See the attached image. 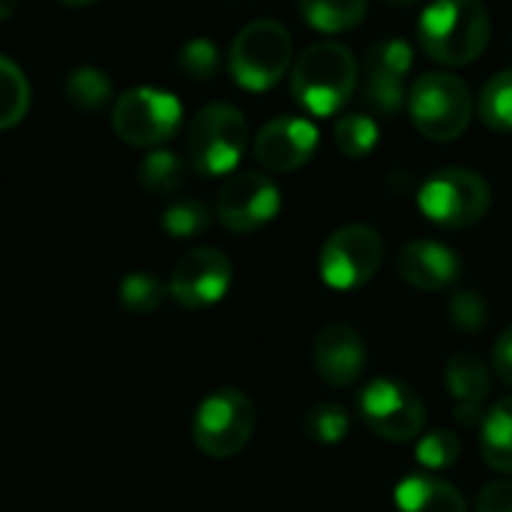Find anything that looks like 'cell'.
<instances>
[{
    "instance_id": "8992f818",
    "label": "cell",
    "mask_w": 512,
    "mask_h": 512,
    "mask_svg": "<svg viewBox=\"0 0 512 512\" xmlns=\"http://www.w3.org/2000/svg\"><path fill=\"white\" fill-rule=\"evenodd\" d=\"M249 144L246 117L225 102L204 105L189 126V162L204 177L231 174Z\"/></svg>"
},
{
    "instance_id": "ac0fdd59",
    "label": "cell",
    "mask_w": 512,
    "mask_h": 512,
    "mask_svg": "<svg viewBox=\"0 0 512 512\" xmlns=\"http://www.w3.org/2000/svg\"><path fill=\"white\" fill-rule=\"evenodd\" d=\"M393 501L399 512H468L465 495L435 474H411L399 480Z\"/></svg>"
},
{
    "instance_id": "5bb4252c",
    "label": "cell",
    "mask_w": 512,
    "mask_h": 512,
    "mask_svg": "<svg viewBox=\"0 0 512 512\" xmlns=\"http://www.w3.org/2000/svg\"><path fill=\"white\" fill-rule=\"evenodd\" d=\"M312 363H315V372L324 384L351 387L366 372V345L351 324L336 321V324H327L315 336Z\"/></svg>"
},
{
    "instance_id": "ba28073f",
    "label": "cell",
    "mask_w": 512,
    "mask_h": 512,
    "mask_svg": "<svg viewBox=\"0 0 512 512\" xmlns=\"http://www.w3.org/2000/svg\"><path fill=\"white\" fill-rule=\"evenodd\" d=\"M384 264V240L372 225H342L327 237L318 255V273L333 291L363 288Z\"/></svg>"
},
{
    "instance_id": "7402d4cb",
    "label": "cell",
    "mask_w": 512,
    "mask_h": 512,
    "mask_svg": "<svg viewBox=\"0 0 512 512\" xmlns=\"http://www.w3.org/2000/svg\"><path fill=\"white\" fill-rule=\"evenodd\" d=\"M30 108L27 75L6 57H0V129H9L24 120Z\"/></svg>"
},
{
    "instance_id": "ffe728a7",
    "label": "cell",
    "mask_w": 512,
    "mask_h": 512,
    "mask_svg": "<svg viewBox=\"0 0 512 512\" xmlns=\"http://www.w3.org/2000/svg\"><path fill=\"white\" fill-rule=\"evenodd\" d=\"M300 12L309 27L321 33L354 30L366 18V0H300Z\"/></svg>"
},
{
    "instance_id": "9c48e42d",
    "label": "cell",
    "mask_w": 512,
    "mask_h": 512,
    "mask_svg": "<svg viewBox=\"0 0 512 512\" xmlns=\"http://www.w3.org/2000/svg\"><path fill=\"white\" fill-rule=\"evenodd\" d=\"M357 414L369 432L384 441L405 444L420 438L426 426L423 399L396 378H375L357 393Z\"/></svg>"
},
{
    "instance_id": "7a4b0ae2",
    "label": "cell",
    "mask_w": 512,
    "mask_h": 512,
    "mask_svg": "<svg viewBox=\"0 0 512 512\" xmlns=\"http://www.w3.org/2000/svg\"><path fill=\"white\" fill-rule=\"evenodd\" d=\"M357 90V60L339 42L309 45L291 72L294 99L315 117H330L345 108Z\"/></svg>"
},
{
    "instance_id": "2e32d148",
    "label": "cell",
    "mask_w": 512,
    "mask_h": 512,
    "mask_svg": "<svg viewBox=\"0 0 512 512\" xmlns=\"http://www.w3.org/2000/svg\"><path fill=\"white\" fill-rule=\"evenodd\" d=\"M399 276L420 291H444L459 282L462 261L459 255L438 240H411L396 255Z\"/></svg>"
},
{
    "instance_id": "4dcf8cb0",
    "label": "cell",
    "mask_w": 512,
    "mask_h": 512,
    "mask_svg": "<svg viewBox=\"0 0 512 512\" xmlns=\"http://www.w3.org/2000/svg\"><path fill=\"white\" fill-rule=\"evenodd\" d=\"M177 63H180L183 75H189L195 81H207L219 72V51L210 39H189L180 48Z\"/></svg>"
},
{
    "instance_id": "d6986e66",
    "label": "cell",
    "mask_w": 512,
    "mask_h": 512,
    "mask_svg": "<svg viewBox=\"0 0 512 512\" xmlns=\"http://www.w3.org/2000/svg\"><path fill=\"white\" fill-rule=\"evenodd\" d=\"M480 450L489 468L512 474V396L498 399L480 420Z\"/></svg>"
},
{
    "instance_id": "6da1fadb",
    "label": "cell",
    "mask_w": 512,
    "mask_h": 512,
    "mask_svg": "<svg viewBox=\"0 0 512 512\" xmlns=\"http://www.w3.org/2000/svg\"><path fill=\"white\" fill-rule=\"evenodd\" d=\"M423 51L444 66L474 63L492 39V15L483 0H432L417 24Z\"/></svg>"
},
{
    "instance_id": "7c38bea8",
    "label": "cell",
    "mask_w": 512,
    "mask_h": 512,
    "mask_svg": "<svg viewBox=\"0 0 512 512\" xmlns=\"http://www.w3.org/2000/svg\"><path fill=\"white\" fill-rule=\"evenodd\" d=\"M279 207H282L279 186L258 171L234 174L216 198V216L234 234H249L264 228L267 222L276 219Z\"/></svg>"
},
{
    "instance_id": "603a6c76",
    "label": "cell",
    "mask_w": 512,
    "mask_h": 512,
    "mask_svg": "<svg viewBox=\"0 0 512 512\" xmlns=\"http://www.w3.org/2000/svg\"><path fill=\"white\" fill-rule=\"evenodd\" d=\"M333 138H336V147L351 156V159H363L369 156L375 147H378V123L366 114H345L336 120L333 126Z\"/></svg>"
},
{
    "instance_id": "d4e9b609",
    "label": "cell",
    "mask_w": 512,
    "mask_h": 512,
    "mask_svg": "<svg viewBox=\"0 0 512 512\" xmlns=\"http://www.w3.org/2000/svg\"><path fill=\"white\" fill-rule=\"evenodd\" d=\"M303 429L309 435V441L315 444H324V447H336L348 438L351 432V417L342 405L336 402H321L315 405L306 420H303Z\"/></svg>"
},
{
    "instance_id": "f546056e",
    "label": "cell",
    "mask_w": 512,
    "mask_h": 512,
    "mask_svg": "<svg viewBox=\"0 0 512 512\" xmlns=\"http://www.w3.org/2000/svg\"><path fill=\"white\" fill-rule=\"evenodd\" d=\"M447 318L462 333H480L489 324L492 309H489L483 294H477V291H456L450 297V303H447Z\"/></svg>"
},
{
    "instance_id": "9a60e30c",
    "label": "cell",
    "mask_w": 512,
    "mask_h": 512,
    "mask_svg": "<svg viewBox=\"0 0 512 512\" xmlns=\"http://www.w3.org/2000/svg\"><path fill=\"white\" fill-rule=\"evenodd\" d=\"M318 147L315 123L303 117H276L255 138V159L270 171L303 168Z\"/></svg>"
},
{
    "instance_id": "52a82bcc",
    "label": "cell",
    "mask_w": 512,
    "mask_h": 512,
    "mask_svg": "<svg viewBox=\"0 0 512 512\" xmlns=\"http://www.w3.org/2000/svg\"><path fill=\"white\" fill-rule=\"evenodd\" d=\"M417 204L441 228H474L492 207V189L477 171L444 168L420 186Z\"/></svg>"
},
{
    "instance_id": "83f0119b",
    "label": "cell",
    "mask_w": 512,
    "mask_h": 512,
    "mask_svg": "<svg viewBox=\"0 0 512 512\" xmlns=\"http://www.w3.org/2000/svg\"><path fill=\"white\" fill-rule=\"evenodd\" d=\"M210 207L198 198H183V201H174L165 213H162V228L177 237V240H186V237H198L210 228Z\"/></svg>"
},
{
    "instance_id": "4316f807",
    "label": "cell",
    "mask_w": 512,
    "mask_h": 512,
    "mask_svg": "<svg viewBox=\"0 0 512 512\" xmlns=\"http://www.w3.org/2000/svg\"><path fill=\"white\" fill-rule=\"evenodd\" d=\"M168 288L162 279H156L153 273H129L120 282V303L126 312L132 315H150L162 306Z\"/></svg>"
},
{
    "instance_id": "1f68e13d",
    "label": "cell",
    "mask_w": 512,
    "mask_h": 512,
    "mask_svg": "<svg viewBox=\"0 0 512 512\" xmlns=\"http://www.w3.org/2000/svg\"><path fill=\"white\" fill-rule=\"evenodd\" d=\"M477 512H512V480H492L477 498Z\"/></svg>"
},
{
    "instance_id": "d590c367",
    "label": "cell",
    "mask_w": 512,
    "mask_h": 512,
    "mask_svg": "<svg viewBox=\"0 0 512 512\" xmlns=\"http://www.w3.org/2000/svg\"><path fill=\"white\" fill-rule=\"evenodd\" d=\"M57 3H66V6H87V3H93V0H57Z\"/></svg>"
},
{
    "instance_id": "cb8c5ba5",
    "label": "cell",
    "mask_w": 512,
    "mask_h": 512,
    "mask_svg": "<svg viewBox=\"0 0 512 512\" xmlns=\"http://www.w3.org/2000/svg\"><path fill=\"white\" fill-rule=\"evenodd\" d=\"M111 96V81L102 69L96 66H78L66 78V99L81 108V111H96L108 102Z\"/></svg>"
},
{
    "instance_id": "836d02e7",
    "label": "cell",
    "mask_w": 512,
    "mask_h": 512,
    "mask_svg": "<svg viewBox=\"0 0 512 512\" xmlns=\"http://www.w3.org/2000/svg\"><path fill=\"white\" fill-rule=\"evenodd\" d=\"M18 6H21V0H0V21H6Z\"/></svg>"
},
{
    "instance_id": "44dd1931",
    "label": "cell",
    "mask_w": 512,
    "mask_h": 512,
    "mask_svg": "<svg viewBox=\"0 0 512 512\" xmlns=\"http://www.w3.org/2000/svg\"><path fill=\"white\" fill-rule=\"evenodd\" d=\"M183 180H186V165L171 150L147 153L141 168H138V183L153 195H171L183 186Z\"/></svg>"
},
{
    "instance_id": "8fae6325",
    "label": "cell",
    "mask_w": 512,
    "mask_h": 512,
    "mask_svg": "<svg viewBox=\"0 0 512 512\" xmlns=\"http://www.w3.org/2000/svg\"><path fill=\"white\" fill-rule=\"evenodd\" d=\"M231 276H234V267L222 249L198 246V249H189L174 264L171 279H168V294L183 309H207V306H216L228 294Z\"/></svg>"
},
{
    "instance_id": "30bf717a",
    "label": "cell",
    "mask_w": 512,
    "mask_h": 512,
    "mask_svg": "<svg viewBox=\"0 0 512 512\" xmlns=\"http://www.w3.org/2000/svg\"><path fill=\"white\" fill-rule=\"evenodd\" d=\"M183 105L174 93L156 87L126 90L111 114L114 132L132 147H159L180 129Z\"/></svg>"
},
{
    "instance_id": "e0dca14e",
    "label": "cell",
    "mask_w": 512,
    "mask_h": 512,
    "mask_svg": "<svg viewBox=\"0 0 512 512\" xmlns=\"http://www.w3.org/2000/svg\"><path fill=\"white\" fill-rule=\"evenodd\" d=\"M444 384L453 399V414L465 426H480L486 414V399L492 390L489 366L477 354H453L444 369Z\"/></svg>"
},
{
    "instance_id": "277c9868",
    "label": "cell",
    "mask_w": 512,
    "mask_h": 512,
    "mask_svg": "<svg viewBox=\"0 0 512 512\" xmlns=\"http://www.w3.org/2000/svg\"><path fill=\"white\" fill-rule=\"evenodd\" d=\"M255 405L237 387L213 390L192 417V441L210 459H231L243 453L255 435Z\"/></svg>"
},
{
    "instance_id": "4fadbf2b",
    "label": "cell",
    "mask_w": 512,
    "mask_h": 512,
    "mask_svg": "<svg viewBox=\"0 0 512 512\" xmlns=\"http://www.w3.org/2000/svg\"><path fill=\"white\" fill-rule=\"evenodd\" d=\"M414 51L405 39H384L372 45L366 54V84L363 99L369 108H375L384 117L399 114L405 96H408V69H411Z\"/></svg>"
},
{
    "instance_id": "e575fe53",
    "label": "cell",
    "mask_w": 512,
    "mask_h": 512,
    "mask_svg": "<svg viewBox=\"0 0 512 512\" xmlns=\"http://www.w3.org/2000/svg\"><path fill=\"white\" fill-rule=\"evenodd\" d=\"M384 3H390V6H414L420 0H384Z\"/></svg>"
},
{
    "instance_id": "5b68a950",
    "label": "cell",
    "mask_w": 512,
    "mask_h": 512,
    "mask_svg": "<svg viewBox=\"0 0 512 512\" xmlns=\"http://www.w3.org/2000/svg\"><path fill=\"white\" fill-rule=\"evenodd\" d=\"M414 126L429 141H456L471 123V90L453 72H426L408 90Z\"/></svg>"
},
{
    "instance_id": "3957f363",
    "label": "cell",
    "mask_w": 512,
    "mask_h": 512,
    "mask_svg": "<svg viewBox=\"0 0 512 512\" xmlns=\"http://www.w3.org/2000/svg\"><path fill=\"white\" fill-rule=\"evenodd\" d=\"M291 54L294 42L288 27L276 18H258L237 33L228 54V66L243 90L264 93L282 81L291 66Z\"/></svg>"
},
{
    "instance_id": "f1b7e54d",
    "label": "cell",
    "mask_w": 512,
    "mask_h": 512,
    "mask_svg": "<svg viewBox=\"0 0 512 512\" xmlns=\"http://www.w3.org/2000/svg\"><path fill=\"white\" fill-rule=\"evenodd\" d=\"M459 456H462V441L450 429H435V432H429V435H423L417 441V462L429 474L453 468L459 462Z\"/></svg>"
},
{
    "instance_id": "484cf974",
    "label": "cell",
    "mask_w": 512,
    "mask_h": 512,
    "mask_svg": "<svg viewBox=\"0 0 512 512\" xmlns=\"http://www.w3.org/2000/svg\"><path fill=\"white\" fill-rule=\"evenodd\" d=\"M480 117L495 132H512V69L498 72L480 93Z\"/></svg>"
},
{
    "instance_id": "d6a6232c",
    "label": "cell",
    "mask_w": 512,
    "mask_h": 512,
    "mask_svg": "<svg viewBox=\"0 0 512 512\" xmlns=\"http://www.w3.org/2000/svg\"><path fill=\"white\" fill-rule=\"evenodd\" d=\"M492 369L495 375L512 387V324L495 339V348H492Z\"/></svg>"
}]
</instances>
